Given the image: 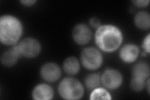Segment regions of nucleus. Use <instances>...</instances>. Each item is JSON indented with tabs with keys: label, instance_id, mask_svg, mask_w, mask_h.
Masks as SVG:
<instances>
[{
	"label": "nucleus",
	"instance_id": "nucleus-20",
	"mask_svg": "<svg viewBox=\"0 0 150 100\" xmlns=\"http://www.w3.org/2000/svg\"><path fill=\"white\" fill-rule=\"evenodd\" d=\"M89 23H90L91 26H92L93 28H96V29L101 26V22L100 19L96 17L91 18L90 20V21H89Z\"/></svg>",
	"mask_w": 150,
	"mask_h": 100
},
{
	"label": "nucleus",
	"instance_id": "nucleus-12",
	"mask_svg": "<svg viewBox=\"0 0 150 100\" xmlns=\"http://www.w3.org/2000/svg\"><path fill=\"white\" fill-rule=\"evenodd\" d=\"M131 74H132V77L146 80L149 78L150 74V67L149 64L143 60L137 62L133 66Z\"/></svg>",
	"mask_w": 150,
	"mask_h": 100
},
{
	"label": "nucleus",
	"instance_id": "nucleus-9",
	"mask_svg": "<svg viewBox=\"0 0 150 100\" xmlns=\"http://www.w3.org/2000/svg\"><path fill=\"white\" fill-rule=\"evenodd\" d=\"M140 53L138 45L133 43H126L121 48L120 58L125 63H132L138 58Z\"/></svg>",
	"mask_w": 150,
	"mask_h": 100
},
{
	"label": "nucleus",
	"instance_id": "nucleus-8",
	"mask_svg": "<svg viewBox=\"0 0 150 100\" xmlns=\"http://www.w3.org/2000/svg\"><path fill=\"white\" fill-rule=\"evenodd\" d=\"M92 31L88 25L79 23L74 27L72 31V38L74 41L79 45H87L91 40Z\"/></svg>",
	"mask_w": 150,
	"mask_h": 100
},
{
	"label": "nucleus",
	"instance_id": "nucleus-21",
	"mask_svg": "<svg viewBox=\"0 0 150 100\" xmlns=\"http://www.w3.org/2000/svg\"><path fill=\"white\" fill-rule=\"evenodd\" d=\"M20 3L25 6L30 7L36 4V0H22V1H20Z\"/></svg>",
	"mask_w": 150,
	"mask_h": 100
},
{
	"label": "nucleus",
	"instance_id": "nucleus-1",
	"mask_svg": "<svg viewBox=\"0 0 150 100\" xmlns=\"http://www.w3.org/2000/svg\"><path fill=\"white\" fill-rule=\"evenodd\" d=\"M123 41V33L113 25H101L95 32V43L98 49L105 53H112L119 49Z\"/></svg>",
	"mask_w": 150,
	"mask_h": 100
},
{
	"label": "nucleus",
	"instance_id": "nucleus-19",
	"mask_svg": "<svg viewBox=\"0 0 150 100\" xmlns=\"http://www.w3.org/2000/svg\"><path fill=\"white\" fill-rule=\"evenodd\" d=\"M132 3L137 7L145 8L149 4V0H133Z\"/></svg>",
	"mask_w": 150,
	"mask_h": 100
},
{
	"label": "nucleus",
	"instance_id": "nucleus-2",
	"mask_svg": "<svg viewBox=\"0 0 150 100\" xmlns=\"http://www.w3.org/2000/svg\"><path fill=\"white\" fill-rule=\"evenodd\" d=\"M23 33L21 21L16 16L10 15L0 18V41L8 46L18 44Z\"/></svg>",
	"mask_w": 150,
	"mask_h": 100
},
{
	"label": "nucleus",
	"instance_id": "nucleus-6",
	"mask_svg": "<svg viewBox=\"0 0 150 100\" xmlns=\"http://www.w3.org/2000/svg\"><path fill=\"white\" fill-rule=\"evenodd\" d=\"M101 84L107 89L115 90L123 84V77L118 70L108 68L101 74Z\"/></svg>",
	"mask_w": 150,
	"mask_h": 100
},
{
	"label": "nucleus",
	"instance_id": "nucleus-10",
	"mask_svg": "<svg viewBox=\"0 0 150 100\" xmlns=\"http://www.w3.org/2000/svg\"><path fill=\"white\" fill-rule=\"evenodd\" d=\"M31 96L35 100H51L54 97V90L48 84L40 83L33 89Z\"/></svg>",
	"mask_w": 150,
	"mask_h": 100
},
{
	"label": "nucleus",
	"instance_id": "nucleus-11",
	"mask_svg": "<svg viewBox=\"0 0 150 100\" xmlns=\"http://www.w3.org/2000/svg\"><path fill=\"white\" fill-rule=\"evenodd\" d=\"M20 57L21 55L15 45L11 50L6 51L1 55V63L6 67H12L16 64Z\"/></svg>",
	"mask_w": 150,
	"mask_h": 100
},
{
	"label": "nucleus",
	"instance_id": "nucleus-15",
	"mask_svg": "<svg viewBox=\"0 0 150 100\" xmlns=\"http://www.w3.org/2000/svg\"><path fill=\"white\" fill-rule=\"evenodd\" d=\"M101 83V74L100 73L95 72L88 74L84 78V85L88 90H93L99 87Z\"/></svg>",
	"mask_w": 150,
	"mask_h": 100
},
{
	"label": "nucleus",
	"instance_id": "nucleus-17",
	"mask_svg": "<svg viewBox=\"0 0 150 100\" xmlns=\"http://www.w3.org/2000/svg\"><path fill=\"white\" fill-rule=\"evenodd\" d=\"M146 80L138 78L131 77V79L130 82L131 89L134 92H141L143 91L145 87H146Z\"/></svg>",
	"mask_w": 150,
	"mask_h": 100
},
{
	"label": "nucleus",
	"instance_id": "nucleus-4",
	"mask_svg": "<svg viewBox=\"0 0 150 100\" xmlns=\"http://www.w3.org/2000/svg\"><path fill=\"white\" fill-rule=\"evenodd\" d=\"M82 65L89 70L99 69L103 63V56L101 52L95 47H86L84 48L80 55Z\"/></svg>",
	"mask_w": 150,
	"mask_h": 100
},
{
	"label": "nucleus",
	"instance_id": "nucleus-18",
	"mask_svg": "<svg viewBox=\"0 0 150 100\" xmlns=\"http://www.w3.org/2000/svg\"><path fill=\"white\" fill-rule=\"evenodd\" d=\"M149 41H150V34H148L144 37V38L142 43V48L143 51L146 52L147 54L150 53V48H149Z\"/></svg>",
	"mask_w": 150,
	"mask_h": 100
},
{
	"label": "nucleus",
	"instance_id": "nucleus-22",
	"mask_svg": "<svg viewBox=\"0 0 150 100\" xmlns=\"http://www.w3.org/2000/svg\"><path fill=\"white\" fill-rule=\"evenodd\" d=\"M141 54H142V56H143V57H145V56H146V55H147V53H146V52L145 51H142V53H141Z\"/></svg>",
	"mask_w": 150,
	"mask_h": 100
},
{
	"label": "nucleus",
	"instance_id": "nucleus-3",
	"mask_svg": "<svg viewBox=\"0 0 150 100\" xmlns=\"http://www.w3.org/2000/svg\"><path fill=\"white\" fill-rule=\"evenodd\" d=\"M58 91L59 96L64 99L78 100L83 96L84 88L78 79L73 77H66L60 82Z\"/></svg>",
	"mask_w": 150,
	"mask_h": 100
},
{
	"label": "nucleus",
	"instance_id": "nucleus-7",
	"mask_svg": "<svg viewBox=\"0 0 150 100\" xmlns=\"http://www.w3.org/2000/svg\"><path fill=\"white\" fill-rule=\"evenodd\" d=\"M40 73L41 78L45 82L54 83L62 77V71L58 64L48 62L42 65Z\"/></svg>",
	"mask_w": 150,
	"mask_h": 100
},
{
	"label": "nucleus",
	"instance_id": "nucleus-5",
	"mask_svg": "<svg viewBox=\"0 0 150 100\" xmlns=\"http://www.w3.org/2000/svg\"><path fill=\"white\" fill-rule=\"evenodd\" d=\"M21 56L33 58L38 56L41 51L40 42L34 38H26L16 45Z\"/></svg>",
	"mask_w": 150,
	"mask_h": 100
},
{
	"label": "nucleus",
	"instance_id": "nucleus-14",
	"mask_svg": "<svg viewBox=\"0 0 150 100\" xmlns=\"http://www.w3.org/2000/svg\"><path fill=\"white\" fill-rule=\"evenodd\" d=\"M135 26L139 30H148L150 28V15L149 13L141 11L136 14L134 18Z\"/></svg>",
	"mask_w": 150,
	"mask_h": 100
},
{
	"label": "nucleus",
	"instance_id": "nucleus-13",
	"mask_svg": "<svg viewBox=\"0 0 150 100\" xmlns=\"http://www.w3.org/2000/svg\"><path fill=\"white\" fill-rule=\"evenodd\" d=\"M63 69L66 74L73 76L79 73L80 70V63L76 58L74 56H69L63 61Z\"/></svg>",
	"mask_w": 150,
	"mask_h": 100
},
{
	"label": "nucleus",
	"instance_id": "nucleus-16",
	"mask_svg": "<svg viewBox=\"0 0 150 100\" xmlns=\"http://www.w3.org/2000/svg\"><path fill=\"white\" fill-rule=\"evenodd\" d=\"M91 100L97 99H111L112 97L110 93L106 88L103 87H98L91 90L90 96Z\"/></svg>",
	"mask_w": 150,
	"mask_h": 100
}]
</instances>
